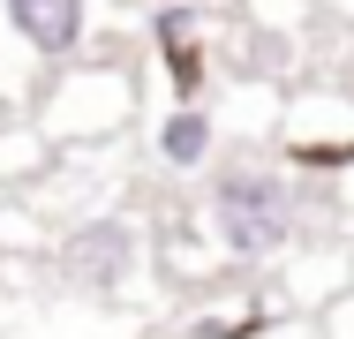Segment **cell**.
<instances>
[{
    "label": "cell",
    "mask_w": 354,
    "mask_h": 339,
    "mask_svg": "<svg viewBox=\"0 0 354 339\" xmlns=\"http://www.w3.org/2000/svg\"><path fill=\"white\" fill-rule=\"evenodd\" d=\"M212 226H218V241H226V257L264 264V257H279L286 241H294V189H286L279 174L241 166V174H226L212 189Z\"/></svg>",
    "instance_id": "1"
},
{
    "label": "cell",
    "mask_w": 354,
    "mask_h": 339,
    "mask_svg": "<svg viewBox=\"0 0 354 339\" xmlns=\"http://www.w3.org/2000/svg\"><path fill=\"white\" fill-rule=\"evenodd\" d=\"M129 264H136V234H129L121 219H98V226H83L68 241V271L83 286H98V294H113V286L129 279Z\"/></svg>",
    "instance_id": "2"
},
{
    "label": "cell",
    "mask_w": 354,
    "mask_h": 339,
    "mask_svg": "<svg viewBox=\"0 0 354 339\" xmlns=\"http://www.w3.org/2000/svg\"><path fill=\"white\" fill-rule=\"evenodd\" d=\"M8 15L38 53H68L83 38V0H8Z\"/></svg>",
    "instance_id": "3"
},
{
    "label": "cell",
    "mask_w": 354,
    "mask_h": 339,
    "mask_svg": "<svg viewBox=\"0 0 354 339\" xmlns=\"http://www.w3.org/2000/svg\"><path fill=\"white\" fill-rule=\"evenodd\" d=\"M158 46H166V75H174V91H181V98H196V83H204L196 15H189V8H166V15H158Z\"/></svg>",
    "instance_id": "4"
},
{
    "label": "cell",
    "mask_w": 354,
    "mask_h": 339,
    "mask_svg": "<svg viewBox=\"0 0 354 339\" xmlns=\"http://www.w3.org/2000/svg\"><path fill=\"white\" fill-rule=\"evenodd\" d=\"M158 158L166 166H204L212 158V113H196V106H181V113H166V129H158Z\"/></svg>",
    "instance_id": "5"
}]
</instances>
